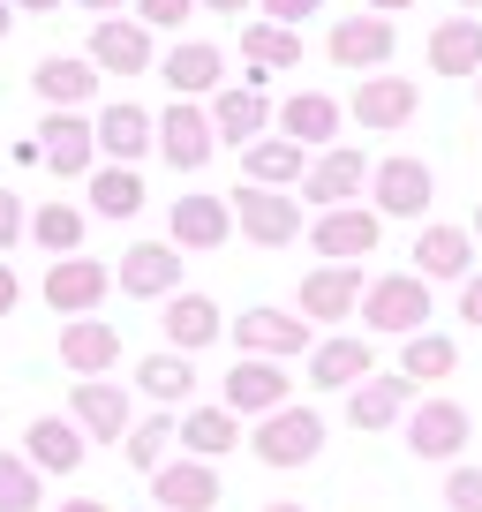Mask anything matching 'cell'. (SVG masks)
Wrapping results in <instances>:
<instances>
[{"label":"cell","instance_id":"b9f144b4","mask_svg":"<svg viewBox=\"0 0 482 512\" xmlns=\"http://www.w3.org/2000/svg\"><path fill=\"white\" fill-rule=\"evenodd\" d=\"M445 505L452 512H482V467H452L445 475Z\"/></svg>","mask_w":482,"mask_h":512},{"label":"cell","instance_id":"8992f818","mask_svg":"<svg viewBox=\"0 0 482 512\" xmlns=\"http://www.w3.org/2000/svg\"><path fill=\"white\" fill-rule=\"evenodd\" d=\"M211 151H219V128H211V113L196 106V98H174V106L159 113V159L174 166V174H196Z\"/></svg>","mask_w":482,"mask_h":512},{"label":"cell","instance_id":"816d5d0a","mask_svg":"<svg viewBox=\"0 0 482 512\" xmlns=\"http://www.w3.org/2000/svg\"><path fill=\"white\" fill-rule=\"evenodd\" d=\"M76 8H91V16H113V8H121V0H76Z\"/></svg>","mask_w":482,"mask_h":512},{"label":"cell","instance_id":"603a6c76","mask_svg":"<svg viewBox=\"0 0 482 512\" xmlns=\"http://www.w3.org/2000/svg\"><path fill=\"white\" fill-rule=\"evenodd\" d=\"M475 226H422L415 241V272L422 279H475Z\"/></svg>","mask_w":482,"mask_h":512},{"label":"cell","instance_id":"2e32d148","mask_svg":"<svg viewBox=\"0 0 482 512\" xmlns=\"http://www.w3.org/2000/svg\"><path fill=\"white\" fill-rule=\"evenodd\" d=\"M370 189V159H362V151L354 144H332V151H317V159H309V174H302V204H354V196Z\"/></svg>","mask_w":482,"mask_h":512},{"label":"cell","instance_id":"bcb514c9","mask_svg":"<svg viewBox=\"0 0 482 512\" xmlns=\"http://www.w3.org/2000/svg\"><path fill=\"white\" fill-rule=\"evenodd\" d=\"M460 317L482 332V272H475V279H460Z\"/></svg>","mask_w":482,"mask_h":512},{"label":"cell","instance_id":"4fadbf2b","mask_svg":"<svg viewBox=\"0 0 482 512\" xmlns=\"http://www.w3.org/2000/svg\"><path fill=\"white\" fill-rule=\"evenodd\" d=\"M68 415H76V430L98 437V445H121V437L136 430L129 392H121V384H106V377H76V392H68Z\"/></svg>","mask_w":482,"mask_h":512},{"label":"cell","instance_id":"83f0119b","mask_svg":"<svg viewBox=\"0 0 482 512\" xmlns=\"http://www.w3.org/2000/svg\"><path fill=\"white\" fill-rule=\"evenodd\" d=\"M241 174L264 181V189H302V174H309V144H294V136H257V144L241 151Z\"/></svg>","mask_w":482,"mask_h":512},{"label":"cell","instance_id":"836d02e7","mask_svg":"<svg viewBox=\"0 0 482 512\" xmlns=\"http://www.w3.org/2000/svg\"><path fill=\"white\" fill-rule=\"evenodd\" d=\"M136 384H144L151 407H189L196 369H189V354H181V347H166V354H144V362H136Z\"/></svg>","mask_w":482,"mask_h":512},{"label":"cell","instance_id":"1f68e13d","mask_svg":"<svg viewBox=\"0 0 482 512\" xmlns=\"http://www.w3.org/2000/svg\"><path fill=\"white\" fill-rule=\"evenodd\" d=\"M159 332H166V347H181V354L211 347V339H219V302H211V294H166Z\"/></svg>","mask_w":482,"mask_h":512},{"label":"cell","instance_id":"7a4b0ae2","mask_svg":"<svg viewBox=\"0 0 482 512\" xmlns=\"http://www.w3.org/2000/svg\"><path fill=\"white\" fill-rule=\"evenodd\" d=\"M249 452H257L264 467H309L324 452V415L317 407H272V415H257V430H249Z\"/></svg>","mask_w":482,"mask_h":512},{"label":"cell","instance_id":"e575fe53","mask_svg":"<svg viewBox=\"0 0 482 512\" xmlns=\"http://www.w3.org/2000/svg\"><path fill=\"white\" fill-rule=\"evenodd\" d=\"M159 76H166V91H174V98H204V91H219L226 61H219V46H174Z\"/></svg>","mask_w":482,"mask_h":512},{"label":"cell","instance_id":"db71d44e","mask_svg":"<svg viewBox=\"0 0 482 512\" xmlns=\"http://www.w3.org/2000/svg\"><path fill=\"white\" fill-rule=\"evenodd\" d=\"M8 23H16V0H0V38H8Z\"/></svg>","mask_w":482,"mask_h":512},{"label":"cell","instance_id":"7dc6e473","mask_svg":"<svg viewBox=\"0 0 482 512\" xmlns=\"http://www.w3.org/2000/svg\"><path fill=\"white\" fill-rule=\"evenodd\" d=\"M16 302H23V279L8 272V264H0V317H8V309H16Z\"/></svg>","mask_w":482,"mask_h":512},{"label":"cell","instance_id":"9f6ffc18","mask_svg":"<svg viewBox=\"0 0 482 512\" xmlns=\"http://www.w3.org/2000/svg\"><path fill=\"white\" fill-rule=\"evenodd\" d=\"M452 8H467V16H475V8H482V0H452Z\"/></svg>","mask_w":482,"mask_h":512},{"label":"cell","instance_id":"52a82bcc","mask_svg":"<svg viewBox=\"0 0 482 512\" xmlns=\"http://www.w3.org/2000/svg\"><path fill=\"white\" fill-rule=\"evenodd\" d=\"M362 377H377V347L362 332H332V339H317L309 347V392H354Z\"/></svg>","mask_w":482,"mask_h":512},{"label":"cell","instance_id":"ac0fdd59","mask_svg":"<svg viewBox=\"0 0 482 512\" xmlns=\"http://www.w3.org/2000/svg\"><path fill=\"white\" fill-rule=\"evenodd\" d=\"M91 61H98V76H144V68H151V23H136V16H98Z\"/></svg>","mask_w":482,"mask_h":512},{"label":"cell","instance_id":"5bb4252c","mask_svg":"<svg viewBox=\"0 0 482 512\" xmlns=\"http://www.w3.org/2000/svg\"><path fill=\"white\" fill-rule=\"evenodd\" d=\"M113 287L136 294V302H166V294H181V249H174V241H136V249H121Z\"/></svg>","mask_w":482,"mask_h":512},{"label":"cell","instance_id":"7402d4cb","mask_svg":"<svg viewBox=\"0 0 482 512\" xmlns=\"http://www.w3.org/2000/svg\"><path fill=\"white\" fill-rule=\"evenodd\" d=\"M151 497H159V512H211L219 505V467L211 460H166L151 475Z\"/></svg>","mask_w":482,"mask_h":512},{"label":"cell","instance_id":"f6af8a7d","mask_svg":"<svg viewBox=\"0 0 482 512\" xmlns=\"http://www.w3.org/2000/svg\"><path fill=\"white\" fill-rule=\"evenodd\" d=\"M317 8H324V0H264V23H287V31H294V23L317 16Z\"/></svg>","mask_w":482,"mask_h":512},{"label":"cell","instance_id":"ee69618b","mask_svg":"<svg viewBox=\"0 0 482 512\" xmlns=\"http://www.w3.org/2000/svg\"><path fill=\"white\" fill-rule=\"evenodd\" d=\"M23 234H31V219H23V196L0 189V249H16Z\"/></svg>","mask_w":482,"mask_h":512},{"label":"cell","instance_id":"e0dca14e","mask_svg":"<svg viewBox=\"0 0 482 512\" xmlns=\"http://www.w3.org/2000/svg\"><path fill=\"white\" fill-rule=\"evenodd\" d=\"M362 294H370L362 264H317V272L302 279V317H309V324H339V317H362Z\"/></svg>","mask_w":482,"mask_h":512},{"label":"cell","instance_id":"d4e9b609","mask_svg":"<svg viewBox=\"0 0 482 512\" xmlns=\"http://www.w3.org/2000/svg\"><path fill=\"white\" fill-rule=\"evenodd\" d=\"M430 76H482V16H445L430 31Z\"/></svg>","mask_w":482,"mask_h":512},{"label":"cell","instance_id":"d6986e66","mask_svg":"<svg viewBox=\"0 0 482 512\" xmlns=\"http://www.w3.org/2000/svg\"><path fill=\"white\" fill-rule=\"evenodd\" d=\"M83 452H91V437L76 430V415H38L31 430H23V460H31L38 475H76Z\"/></svg>","mask_w":482,"mask_h":512},{"label":"cell","instance_id":"ffe728a7","mask_svg":"<svg viewBox=\"0 0 482 512\" xmlns=\"http://www.w3.org/2000/svg\"><path fill=\"white\" fill-rule=\"evenodd\" d=\"M211 128H219V144H257L264 128H272V98L264 83H234V91H211Z\"/></svg>","mask_w":482,"mask_h":512},{"label":"cell","instance_id":"44dd1931","mask_svg":"<svg viewBox=\"0 0 482 512\" xmlns=\"http://www.w3.org/2000/svg\"><path fill=\"white\" fill-rule=\"evenodd\" d=\"M415 106H422V91L407 76H362V83H354V98H347V113L362 128H407V121H415Z\"/></svg>","mask_w":482,"mask_h":512},{"label":"cell","instance_id":"f546056e","mask_svg":"<svg viewBox=\"0 0 482 512\" xmlns=\"http://www.w3.org/2000/svg\"><path fill=\"white\" fill-rule=\"evenodd\" d=\"M407 400H415V384H407L400 369H392V377H362L347 392V422H354V430H392Z\"/></svg>","mask_w":482,"mask_h":512},{"label":"cell","instance_id":"c3c4849f","mask_svg":"<svg viewBox=\"0 0 482 512\" xmlns=\"http://www.w3.org/2000/svg\"><path fill=\"white\" fill-rule=\"evenodd\" d=\"M53 512H106V497H61Z\"/></svg>","mask_w":482,"mask_h":512},{"label":"cell","instance_id":"f35d334b","mask_svg":"<svg viewBox=\"0 0 482 512\" xmlns=\"http://www.w3.org/2000/svg\"><path fill=\"white\" fill-rule=\"evenodd\" d=\"M91 211L98 219H136V211H144V174H136V166H98L91 174Z\"/></svg>","mask_w":482,"mask_h":512},{"label":"cell","instance_id":"60d3db41","mask_svg":"<svg viewBox=\"0 0 482 512\" xmlns=\"http://www.w3.org/2000/svg\"><path fill=\"white\" fill-rule=\"evenodd\" d=\"M38 497H46L38 467L23 452H0V512H38Z\"/></svg>","mask_w":482,"mask_h":512},{"label":"cell","instance_id":"f907efd6","mask_svg":"<svg viewBox=\"0 0 482 512\" xmlns=\"http://www.w3.org/2000/svg\"><path fill=\"white\" fill-rule=\"evenodd\" d=\"M211 16H241V8H249V0H204Z\"/></svg>","mask_w":482,"mask_h":512},{"label":"cell","instance_id":"8fae6325","mask_svg":"<svg viewBox=\"0 0 482 512\" xmlns=\"http://www.w3.org/2000/svg\"><path fill=\"white\" fill-rule=\"evenodd\" d=\"M392 46H400L392 16H339L332 23V68H347V76H377L392 61Z\"/></svg>","mask_w":482,"mask_h":512},{"label":"cell","instance_id":"681fc988","mask_svg":"<svg viewBox=\"0 0 482 512\" xmlns=\"http://www.w3.org/2000/svg\"><path fill=\"white\" fill-rule=\"evenodd\" d=\"M362 8H370V16H407L415 0H362Z\"/></svg>","mask_w":482,"mask_h":512},{"label":"cell","instance_id":"6f0895ef","mask_svg":"<svg viewBox=\"0 0 482 512\" xmlns=\"http://www.w3.org/2000/svg\"><path fill=\"white\" fill-rule=\"evenodd\" d=\"M475 241H482V204H475Z\"/></svg>","mask_w":482,"mask_h":512},{"label":"cell","instance_id":"484cf974","mask_svg":"<svg viewBox=\"0 0 482 512\" xmlns=\"http://www.w3.org/2000/svg\"><path fill=\"white\" fill-rule=\"evenodd\" d=\"M234 204L226 196H174V249H226Z\"/></svg>","mask_w":482,"mask_h":512},{"label":"cell","instance_id":"cb8c5ba5","mask_svg":"<svg viewBox=\"0 0 482 512\" xmlns=\"http://www.w3.org/2000/svg\"><path fill=\"white\" fill-rule=\"evenodd\" d=\"M61 362L76 369V377H106V369L121 362V332H113L106 317H68L61 324Z\"/></svg>","mask_w":482,"mask_h":512},{"label":"cell","instance_id":"9a60e30c","mask_svg":"<svg viewBox=\"0 0 482 512\" xmlns=\"http://www.w3.org/2000/svg\"><path fill=\"white\" fill-rule=\"evenodd\" d=\"M38 159H46L61 181H83V174H91V159H98V121H83V113H61V106H53L46 128H38Z\"/></svg>","mask_w":482,"mask_h":512},{"label":"cell","instance_id":"f5cc1de1","mask_svg":"<svg viewBox=\"0 0 482 512\" xmlns=\"http://www.w3.org/2000/svg\"><path fill=\"white\" fill-rule=\"evenodd\" d=\"M264 512H309V505H294V497H272V505H264Z\"/></svg>","mask_w":482,"mask_h":512},{"label":"cell","instance_id":"ab89813d","mask_svg":"<svg viewBox=\"0 0 482 512\" xmlns=\"http://www.w3.org/2000/svg\"><path fill=\"white\" fill-rule=\"evenodd\" d=\"M31 234H38V249H53V256H76V249H83V211L53 196V204H38V211H31Z\"/></svg>","mask_w":482,"mask_h":512},{"label":"cell","instance_id":"d6a6232c","mask_svg":"<svg viewBox=\"0 0 482 512\" xmlns=\"http://www.w3.org/2000/svg\"><path fill=\"white\" fill-rule=\"evenodd\" d=\"M31 83H38V98H46V106L76 113L83 98L98 91V61H76V53H53V61H38V68H31Z\"/></svg>","mask_w":482,"mask_h":512},{"label":"cell","instance_id":"6da1fadb","mask_svg":"<svg viewBox=\"0 0 482 512\" xmlns=\"http://www.w3.org/2000/svg\"><path fill=\"white\" fill-rule=\"evenodd\" d=\"M362 324H370V339H415V332H430V279H422V272L370 279V294H362Z\"/></svg>","mask_w":482,"mask_h":512},{"label":"cell","instance_id":"11a10c76","mask_svg":"<svg viewBox=\"0 0 482 512\" xmlns=\"http://www.w3.org/2000/svg\"><path fill=\"white\" fill-rule=\"evenodd\" d=\"M16 8H31V16H46V8H61V0H16Z\"/></svg>","mask_w":482,"mask_h":512},{"label":"cell","instance_id":"5b68a950","mask_svg":"<svg viewBox=\"0 0 482 512\" xmlns=\"http://www.w3.org/2000/svg\"><path fill=\"white\" fill-rule=\"evenodd\" d=\"M467 437H475V422H467V407H460V400H422L415 415H407V452H415V460H445V467H460Z\"/></svg>","mask_w":482,"mask_h":512},{"label":"cell","instance_id":"f1b7e54d","mask_svg":"<svg viewBox=\"0 0 482 512\" xmlns=\"http://www.w3.org/2000/svg\"><path fill=\"white\" fill-rule=\"evenodd\" d=\"M189 460H226L241 445V415L234 407H181V437H174Z\"/></svg>","mask_w":482,"mask_h":512},{"label":"cell","instance_id":"30bf717a","mask_svg":"<svg viewBox=\"0 0 482 512\" xmlns=\"http://www.w3.org/2000/svg\"><path fill=\"white\" fill-rule=\"evenodd\" d=\"M234 347L287 362V354H309V347H317V324H309V317H287V309H241V317H234Z\"/></svg>","mask_w":482,"mask_h":512},{"label":"cell","instance_id":"7bdbcfd3","mask_svg":"<svg viewBox=\"0 0 482 512\" xmlns=\"http://www.w3.org/2000/svg\"><path fill=\"white\" fill-rule=\"evenodd\" d=\"M189 8H196V0H136V23H151V31H181Z\"/></svg>","mask_w":482,"mask_h":512},{"label":"cell","instance_id":"3957f363","mask_svg":"<svg viewBox=\"0 0 482 512\" xmlns=\"http://www.w3.org/2000/svg\"><path fill=\"white\" fill-rule=\"evenodd\" d=\"M226 204H234V226L257 241V249H287V241L302 234V196H279V189H264V181H241Z\"/></svg>","mask_w":482,"mask_h":512},{"label":"cell","instance_id":"277c9868","mask_svg":"<svg viewBox=\"0 0 482 512\" xmlns=\"http://www.w3.org/2000/svg\"><path fill=\"white\" fill-rule=\"evenodd\" d=\"M377 234H385L377 204H332L317 226H309V249H317L324 264H362V256L377 249Z\"/></svg>","mask_w":482,"mask_h":512},{"label":"cell","instance_id":"d590c367","mask_svg":"<svg viewBox=\"0 0 482 512\" xmlns=\"http://www.w3.org/2000/svg\"><path fill=\"white\" fill-rule=\"evenodd\" d=\"M241 61L249 68H302V31H287V23H241Z\"/></svg>","mask_w":482,"mask_h":512},{"label":"cell","instance_id":"4dcf8cb0","mask_svg":"<svg viewBox=\"0 0 482 512\" xmlns=\"http://www.w3.org/2000/svg\"><path fill=\"white\" fill-rule=\"evenodd\" d=\"M279 136H294V144H309V151H332L339 144V106L324 91H294L287 106H279Z\"/></svg>","mask_w":482,"mask_h":512},{"label":"cell","instance_id":"ba28073f","mask_svg":"<svg viewBox=\"0 0 482 512\" xmlns=\"http://www.w3.org/2000/svg\"><path fill=\"white\" fill-rule=\"evenodd\" d=\"M294 377L272 362V354H241L234 369H226L219 384V407H234V415H272V407H287Z\"/></svg>","mask_w":482,"mask_h":512},{"label":"cell","instance_id":"91938a15","mask_svg":"<svg viewBox=\"0 0 482 512\" xmlns=\"http://www.w3.org/2000/svg\"><path fill=\"white\" fill-rule=\"evenodd\" d=\"M151 512H159V505H151Z\"/></svg>","mask_w":482,"mask_h":512},{"label":"cell","instance_id":"4316f807","mask_svg":"<svg viewBox=\"0 0 482 512\" xmlns=\"http://www.w3.org/2000/svg\"><path fill=\"white\" fill-rule=\"evenodd\" d=\"M151 144H159V121H151L144 106H129V98H121V106L98 113V151H106L113 166H136Z\"/></svg>","mask_w":482,"mask_h":512},{"label":"cell","instance_id":"7c38bea8","mask_svg":"<svg viewBox=\"0 0 482 512\" xmlns=\"http://www.w3.org/2000/svg\"><path fill=\"white\" fill-rule=\"evenodd\" d=\"M430 166L422 159H377L370 166V204H377V219H422L430 211Z\"/></svg>","mask_w":482,"mask_h":512},{"label":"cell","instance_id":"8d00e7d4","mask_svg":"<svg viewBox=\"0 0 482 512\" xmlns=\"http://www.w3.org/2000/svg\"><path fill=\"white\" fill-rule=\"evenodd\" d=\"M174 437H181V415H174V407H151V415L136 422L129 437H121V452H129V467L159 475V467H166V445H174Z\"/></svg>","mask_w":482,"mask_h":512},{"label":"cell","instance_id":"74e56055","mask_svg":"<svg viewBox=\"0 0 482 512\" xmlns=\"http://www.w3.org/2000/svg\"><path fill=\"white\" fill-rule=\"evenodd\" d=\"M452 369H460V347H452L445 332H415L400 347V377L415 384V392H422V384H437V377H452Z\"/></svg>","mask_w":482,"mask_h":512},{"label":"cell","instance_id":"9c48e42d","mask_svg":"<svg viewBox=\"0 0 482 512\" xmlns=\"http://www.w3.org/2000/svg\"><path fill=\"white\" fill-rule=\"evenodd\" d=\"M106 294H113V272L98 256H53V272H46V309L53 317H91Z\"/></svg>","mask_w":482,"mask_h":512},{"label":"cell","instance_id":"680465c9","mask_svg":"<svg viewBox=\"0 0 482 512\" xmlns=\"http://www.w3.org/2000/svg\"><path fill=\"white\" fill-rule=\"evenodd\" d=\"M475 98H482V76H475Z\"/></svg>","mask_w":482,"mask_h":512}]
</instances>
